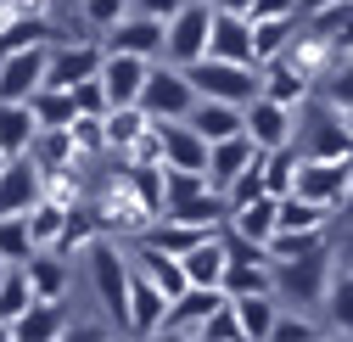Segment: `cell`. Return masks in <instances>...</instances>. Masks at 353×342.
Instances as JSON below:
<instances>
[{"mask_svg": "<svg viewBox=\"0 0 353 342\" xmlns=\"http://www.w3.org/2000/svg\"><path fill=\"white\" fill-rule=\"evenodd\" d=\"M297 152L303 157H336L353 163V112H342L336 101H303L297 112Z\"/></svg>", "mask_w": 353, "mask_h": 342, "instance_id": "cell-1", "label": "cell"}, {"mask_svg": "<svg viewBox=\"0 0 353 342\" xmlns=\"http://www.w3.org/2000/svg\"><path fill=\"white\" fill-rule=\"evenodd\" d=\"M84 270H90V286H96V303L112 314V325L123 331L129 325V281H135V259L118 247V241H96L84 247Z\"/></svg>", "mask_w": 353, "mask_h": 342, "instance_id": "cell-2", "label": "cell"}, {"mask_svg": "<svg viewBox=\"0 0 353 342\" xmlns=\"http://www.w3.org/2000/svg\"><path fill=\"white\" fill-rule=\"evenodd\" d=\"M336 281V247L303 252V259H281L275 264V292L292 309H325V292Z\"/></svg>", "mask_w": 353, "mask_h": 342, "instance_id": "cell-3", "label": "cell"}, {"mask_svg": "<svg viewBox=\"0 0 353 342\" xmlns=\"http://www.w3.org/2000/svg\"><path fill=\"white\" fill-rule=\"evenodd\" d=\"M191 84H196V96H213V101H236L247 107L258 90H263V68L258 62H230V57H202L185 68Z\"/></svg>", "mask_w": 353, "mask_h": 342, "instance_id": "cell-4", "label": "cell"}, {"mask_svg": "<svg viewBox=\"0 0 353 342\" xmlns=\"http://www.w3.org/2000/svg\"><path fill=\"white\" fill-rule=\"evenodd\" d=\"M196 84H191V73L180 68V62H152V79H146V90H141V107L152 112V118H191L196 112Z\"/></svg>", "mask_w": 353, "mask_h": 342, "instance_id": "cell-5", "label": "cell"}, {"mask_svg": "<svg viewBox=\"0 0 353 342\" xmlns=\"http://www.w3.org/2000/svg\"><path fill=\"white\" fill-rule=\"evenodd\" d=\"M213 0H185V12H174L168 17V62H202L208 57V39H213Z\"/></svg>", "mask_w": 353, "mask_h": 342, "instance_id": "cell-6", "label": "cell"}, {"mask_svg": "<svg viewBox=\"0 0 353 342\" xmlns=\"http://www.w3.org/2000/svg\"><path fill=\"white\" fill-rule=\"evenodd\" d=\"M51 73V46H23L0 57V101H28Z\"/></svg>", "mask_w": 353, "mask_h": 342, "instance_id": "cell-7", "label": "cell"}, {"mask_svg": "<svg viewBox=\"0 0 353 342\" xmlns=\"http://www.w3.org/2000/svg\"><path fill=\"white\" fill-rule=\"evenodd\" d=\"M297 112L303 107H286V101H275V96H252L247 101V135L263 146V152H275V146H292L297 141Z\"/></svg>", "mask_w": 353, "mask_h": 342, "instance_id": "cell-8", "label": "cell"}, {"mask_svg": "<svg viewBox=\"0 0 353 342\" xmlns=\"http://www.w3.org/2000/svg\"><path fill=\"white\" fill-rule=\"evenodd\" d=\"M107 68V39L96 46V39H73V46H51V73H46V84H62V90H73V84H84V79H96Z\"/></svg>", "mask_w": 353, "mask_h": 342, "instance_id": "cell-9", "label": "cell"}, {"mask_svg": "<svg viewBox=\"0 0 353 342\" xmlns=\"http://www.w3.org/2000/svg\"><path fill=\"white\" fill-rule=\"evenodd\" d=\"M39 197H46V168H39V157L34 152L6 157V168H0V213H28Z\"/></svg>", "mask_w": 353, "mask_h": 342, "instance_id": "cell-10", "label": "cell"}, {"mask_svg": "<svg viewBox=\"0 0 353 342\" xmlns=\"http://www.w3.org/2000/svg\"><path fill=\"white\" fill-rule=\"evenodd\" d=\"M225 297H230L225 286H185L163 314V336H202V320L225 303Z\"/></svg>", "mask_w": 353, "mask_h": 342, "instance_id": "cell-11", "label": "cell"}, {"mask_svg": "<svg viewBox=\"0 0 353 342\" xmlns=\"http://www.w3.org/2000/svg\"><path fill=\"white\" fill-rule=\"evenodd\" d=\"M107 51H135V57L163 62L168 57V23L163 17H146V12H129L118 28H107Z\"/></svg>", "mask_w": 353, "mask_h": 342, "instance_id": "cell-12", "label": "cell"}, {"mask_svg": "<svg viewBox=\"0 0 353 342\" xmlns=\"http://www.w3.org/2000/svg\"><path fill=\"white\" fill-rule=\"evenodd\" d=\"M152 130H157V146H163L168 168H208V141L191 118H152Z\"/></svg>", "mask_w": 353, "mask_h": 342, "instance_id": "cell-13", "label": "cell"}, {"mask_svg": "<svg viewBox=\"0 0 353 342\" xmlns=\"http://www.w3.org/2000/svg\"><path fill=\"white\" fill-rule=\"evenodd\" d=\"M152 79V57H135V51H107V68H101V84L112 107H141V90Z\"/></svg>", "mask_w": 353, "mask_h": 342, "instance_id": "cell-14", "label": "cell"}, {"mask_svg": "<svg viewBox=\"0 0 353 342\" xmlns=\"http://www.w3.org/2000/svg\"><path fill=\"white\" fill-rule=\"evenodd\" d=\"M168 303L174 297L152 281V275H141L135 270V281H129V336H163V314H168Z\"/></svg>", "mask_w": 353, "mask_h": 342, "instance_id": "cell-15", "label": "cell"}, {"mask_svg": "<svg viewBox=\"0 0 353 342\" xmlns=\"http://www.w3.org/2000/svg\"><path fill=\"white\" fill-rule=\"evenodd\" d=\"M208 57H230V62H258V34H252V17L241 12H213V39H208ZM263 68V62H258Z\"/></svg>", "mask_w": 353, "mask_h": 342, "instance_id": "cell-16", "label": "cell"}, {"mask_svg": "<svg viewBox=\"0 0 353 342\" xmlns=\"http://www.w3.org/2000/svg\"><path fill=\"white\" fill-rule=\"evenodd\" d=\"M252 163H263V146H258L247 130L230 135V141H213V146H208V174H213L219 191H225V185L241 174V168H252Z\"/></svg>", "mask_w": 353, "mask_h": 342, "instance_id": "cell-17", "label": "cell"}, {"mask_svg": "<svg viewBox=\"0 0 353 342\" xmlns=\"http://www.w3.org/2000/svg\"><path fill=\"white\" fill-rule=\"evenodd\" d=\"M68 297H34V303L23 309V320L12 325L17 342H46V336H68Z\"/></svg>", "mask_w": 353, "mask_h": 342, "instance_id": "cell-18", "label": "cell"}, {"mask_svg": "<svg viewBox=\"0 0 353 342\" xmlns=\"http://www.w3.org/2000/svg\"><path fill=\"white\" fill-rule=\"evenodd\" d=\"M180 259H185L191 286H225V270H230V241H225V230H213V236H202L191 252H180Z\"/></svg>", "mask_w": 353, "mask_h": 342, "instance_id": "cell-19", "label": "cell"}, {"mask_svg": "<svg viewBox=\"0 0 353 342\" xmlns=\"http://www.w3.org/2000/svg\"><path fill=\"white\" fill-rule=\"evenodd\" d=\"M225 230L270 247V241H275V230H281V197H258V202H247V208H230Z\"/></svg>", "mask_w": 353, "mask_h": 342, "instance_id": "cell-20", "label": "cell"}, {"mask_svg": "<svg viewBox=\"0 0 353 342\" xmlns=\"http://www.w3.org/2000/svg\"><path fill=\"white\" fill-rule=\"evenodd\" d=\"M281 292H247L236 297V314H241V331L247 342H275V325H281Z\"/></svg>", "mask_w": 353, "mask_h": 342, "instance_id": "cell-21", "label": "cell"}, {"mask_svg": "<svg viewBox=\"0 0 353 342\" xmlns=\"http://www.w3.org/2000/svg\"><path fill=\"white\" fill-rule=\"evenodd\" d=\"M34 141H39L34 101H0V152L23 157V152H34Z\"/></svg>", "mask_w": 353, "mask_h": 342, "instance_id": "cell-22", "label": "cell"}, {"mask_svg": "<svg viewBox=\"0 0 353 342\" xmlns=\"http://www.w3.org/2000/svg\"><path fill=\"white\" fill-rule=\"evenodd\" d=\"M314 90L320 84L308 79L297 62H263V96H275V101H286V107H303V101H314Z\"/></svg>", "mask_w": 353, "mask_h": 342, "instance_id": "cell-23", "label": "cell"}, {"mask_svg": "<svg viewBox=\"0 0 353 342\" xmlns=\"http://www.w3.org/2000/svg\"><path fill=\"white\" fill-rule=\"evenodd\" d=\"M191 123L202 130V141L213 146V141H230V135H241V130H247V107L202 96V101H196V112H191Z\"/></svg>", "mask_w": 353, "mask_h": 342, "instance_id": "cell-24", "label": "cell"}, {"mask_svg": "<svg viewBox=\"0 0 353 342\" xmlns=\"http://www.w3.org/2000/svg\"><path fill=\"white\" fill-rule=\"evenodd\" d=\"M28 101H34L39 130H73V123L84 118V112H79V96H73V90H62V84H39Z\"/></svg>", "mask_w": 353, "mask_h": 342, "instance_id": "cell-25", "label": "cell"}, {"mask_svg": "<svg viewBox=\"0 0 353 342\" xmlns=\"http://www.w3.org/2000/svg\"><path fill=\"white\" fill-rule=\"evenodd\" d=\"M23 270H28L34 297H68V252H57V247H39Z\"/></svg>", "mask_w": 353, "mask_h": 342, "instance_id": "cell-26", "label": "cell"}, {"mask_svg": "<svg viewBox=\"0 0 353 342\" xmlns=\"http://www.w3.org/2000/svg\"><path fill=\"white\" fill-rule=\"evenodd\" d=\"M146 135H152V112H146V107H112V112H107V146H112V152L129 157Z\"/></svg>", "mask_w": 353, "mask_h": 342, "instance_id": "cell-27", "label": "cell"}, {"mask_svg": "<svg viewBox=\"0 0 353 342\" xmlns=\"http://www.w3.org/2000/svg\"><path fill=\"white\" fill-rule=\"evenodd\" d=\"M252 34H258V62H281V57L292 51V39L303 34V17H297V12H292V17H258Z\"/></svg>", "mask_w": 353, "mask_h": 342, "instance_id": "cell-28", "label": "cell"}, {"mask_svg": "<svg viewBox=\"0 0 353 342\" xmlns=\"http://www.w3.org/2000/svg\"><path fill=\"white\" fill-rule=\"evenodd\" d=\"M39 252V236L28 225V213H0V259H12V264H28Z\"/></svg>", "mask_w": 353, "mask_h": 342, "instance_id": "cell-29", "label": "cell"}, {"mask_svg": "<svg viewBox=\"0 0 353 342\" xmlns=\"http://www.w3.org/2000/svg\"><path fill=\"white\" fill-rule=\"evenodd\" d=\"M325 331H342V336H353V270H342L336 264V281H331V292H325Z\"/></svg>", "mask_w": 353, "mask_h": 342, "instance_id": "cell-30", "label": "cell"}, {"mask_svg": "<svg viewBox=\"0 0 353 342\" xmlns=\"http://www.w3.org/2000/svg\"><path fill=\"white\" fill-rule=\"evenodd\" d=\"M331 225V208L314 202V197H303V191H286L281 197V230H320Z\"/></svg>", "mask_w": 353, "mask_h": 342, "instance_id": "cell-31", "label": "cell"}, {"mask_svg": "<svg viewBox=\"0 0 353 342\" xmlns=\"http://www.w3.org/2000/svg\"><path fill=\"white\" fill-rule=\"evenodd\" d=\"M297 163H303L297 141H292V146H275V152H263V185H270V197H286V191L297 185Z\"/></svg>", "mask_w": 353, "mask_h": 342, "instance_id": "cell-32", "label": "cell"}, {"mask_svg": "<svg viewBox=\"0 0 353 342\" xmlns=\"http://www.w3.org/2000/svg\"><path fill=\"white\" fill-rule=\"evenodd\" d=\"M320 247H331V225H320V230H275L270 259L281 264V259H303V252H320Z\"/></svg>", "mask_w": 353, "mask_h": 342, "instance_id": "cell-33", "label": "cell"}, {"mask_svg": "<svg viewBox=\"0 0 353 342\" xmlns=\"http://www.w3.org/2000/svg\"><path fill=\"white\" fill-rule=\"evenodd\" d=\"M28 303H34V286H28V270L17 264V270L6 275V286H0V325H17Z\"/></svg>", "mask_w": 353, "mask_h": 342, "instance_id": "cell-34", "label": "cell"}, {"mask_svg": "<svg viewBox=\"0 0 353 342\" xmlns=\"http://www.w3.org/2000/svg\"><path fill=\"white\" fill-rule=\"evenodd\" d=\"M202 342H247L241 331V314H236V297H225L208 320H202Z\"/></svg>", "mask_w": 353, "mask_h": 342, "instance_id": "cell-35", "label": "cell"}, {"mask_svg": "<svg viewBox=\"0 0 353 342\" xmlns=\"http://www.w3.org/2000/svg\"><path fill=\"white\" fill-rule=\"evenodd\" d=\"M79 12H84V23H90L96 34H107V28H118L129 12H135V0H79Z\"/></svg>", "mask_w": 353, "mask_h": 342, "instance_id": "cell-36", "label": "cell"}, {"mask_svg": "<svg viewBox=\"0 0 353 342\" xmlns=\"http://www.w3.org/2000/svg\"><path fill=\"white\" fill-rule=\"evenodd\" d=\"M325 331V320H308V309H281V325H275V342H314Z\"/></svg>", "mask_w": 353, "mask_h": 342, "instance_id": "cell-37", "label": "cell"}, {"mask_svg": "<svg viewBox=\"0 0 353 342\" xmlns=\"http://www.w3.org/2000/svg\"><path fill=\"white\" fill-rule=\"evenodd\" d=\"M258 197H270V185H263V163L241 168V174L225 185V202H230V208H247V202H258Z\"/></svg>", "mask_w": 353, "mask_h": 342, "instance_id": "cell-38", "label": "cell"}, {"mask_svg": "<svg viewBox=\"0 0 353 342\" xmlns=\"http://www.w3.org/2000/svg\"><path fill=\"white\" fill-rule=\"evenodd\" d=\"M325 101H336L342 112H353V51H336V68L325 73Z\"/></svg>", "mask_w": 353, "mask_h": 342, "instance_id": "cell-39", "label": "cell"}, {"mask_svg": "<svg viewBox=\"0 0 353 342\" xmlns=\"http://www.w3.org/2000/svg\"><path fill=\"white\" fill-rule=\"evenodd\" d=\"M73 96H79V112H84V118H107V112H112V96H107L101 73L84 79V84H73Z\"/></svg>", "mask_w": 353, "mask_h": 342, "instance_id": "cell-40", "label": "cell"}, {"mask_svg": "<svg viewBox=\"0 0 353 342\" xmlns=\"http://www.w3.org/2000/svg\"><path fill=\"white\" fill-rule=\"evenodd\" d=\"M292 12H297V0H252L247 17L258 23V17H292Z\"/></svg>", "mask_w": 353, "mask_h": 342, "instance_id": "cell-41", "label": "cell"}, {"mask_svg": "<svg viewBox=\"0 0 353 342\" xmlns=\"http://www.w3.org/2000/svg\"><path fill=\"white\" fill-rule=\"evenodd\" d=\"M135 12H146V17H174V12H185V0H135Z\"/></svg>", "mask_w": 353, "mask_h": 342, "instance_id": "cell-42", "label": "cell"}, {"mask_svg": "<svg viewBox=\"0 0 353 342\" xmlns=\"http://www.w3.org/2000/svg\"><path fill=\"white\" fill-rule=\"evenodd\" d=\"M336 264H342V270H353V225H347V230H342V241H336Z\"/></svg>", "mask_w": 353, "mask_h": 342, "instance_id": "cell-43", "label": "cell"}, {"mask_svg": "<svg viewBox=\"0 0 353 342\" xmlns=\"http://www.w3.org/2000/svg\"><path fill=\"white\" fill-rule=\"evenodd\" d=\"M336 51H342V57L353 51V17H347V23H342V34H336Z\"/></svg>", "mask_w": 353, "mask_h": 342, "instance_id": "cell-44", "label": "cell"}, {"mask_svg": "<svg viewBox=\"0 0 353 342\" xmlns=\"http://www.w3.org/2000/svg\"><path fill=\"white\" fill-rule=\"evenodd\" d=\"M336 219H342V225H353V185H347V197H342V208H336Z\"/></svg>", "mask_w": 353, "mask_h": 342, "instance_id": "cell-45", "label": "cell"}, {"mask_svg": "<svg viewBox=\"0 0 353 342\" xmlns=\"http://www.w3.org/2000/svg\"><path fill=\"white\" fill-rule=\"evenodd\" d=\"M320 6H336V0H297V17H308V12H320Z\"/></svg>", "mask_w": 353, "mask_h": 342, "instance_id": "cell-46", "label": "cell"}, {"mask_svg": "<svg viewBox=\"0 0 353 342\" xmlns=\"http://www.w3.org/2000/svg\"><path fill=\"white\" fill-rule=\"evenodd\" d=\"M213 6H225V12H241V17H247V12H252V0H213Z\"/></svg>", "mask_w": 353, "mask_h": 342, "instance_id": "cell-47", "label": "cell"}, {"mask_svg": "<svg viewBox=\"0 0 353 342\" xmlns=\"http://www.w3.org/2000/svg\"><path fill=\"white\" fill-rule=\"evenodd\" d=\"M12 270H17V264H12V259H0V286H6V275H12Z\"/></svg>", "mask_w": 353, "mask_h": 342, "instance_id": "cell-48", "label": "cell"}, {"mask_svg": "<svg viewBox=\"0 0 353 342\" xmlns=\"http://www.w3.org/2000/svg\"><path fill=\"white\" fill-rule=\"evenodd\" d=\"M0 168H6V152H0Z\"/></svg>", "mask_w": 353, "mask_h": 342, "instance_id": "cell-49", "label": "cell"}]
</instances>
